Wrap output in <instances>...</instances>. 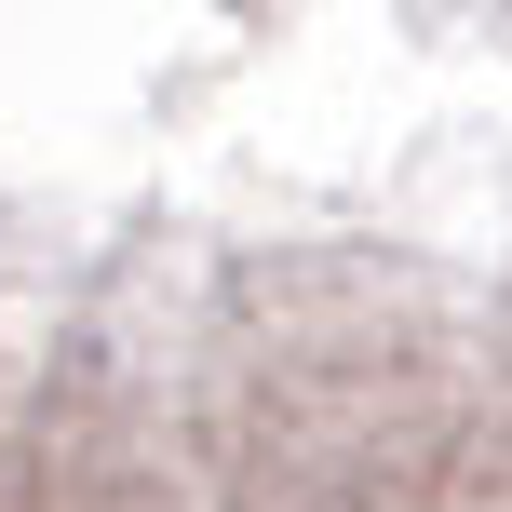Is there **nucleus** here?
I'll list each match as a JSON object with an SVG mask.
<instances>
[]
</instances>
